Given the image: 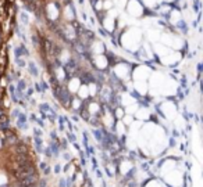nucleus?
<instances>
[{
    "label": "nucleus",
    "mask_w": 203,
    "mask_h": 187,
    "mask_svg": "<svg viewBox=\"0 0 203 187\" xmlns=\"http://www.w3.org/2000/svg\"><path fill=\"white\" fill-rule=\"evenodd\" d=\"M35 148L38 153H42V140L40 137H35Z\"/></svg>",
    "instance_id": "39448f33"
},
{
    "label": "nucleus",
    "mask_w": 203,
    "mask_h": 187,
    "mask_svg": "<svg viewBox=\"0 0 203 187\" xmlns=\"http://www.w3.org/2000/svg\"><path fill=\"white\" fill-rule=\"evenodd\" d=\"M29 72H31L32 75H36L38 74V70H36V67L33 64H29Z\"/></svg>",
    "instance_id": "423d86ee"
},
{
    "label": "nucleus",
    "mask_w": 203,
    "mask_h": 187,
    "mask_svg": "<svg viewBox=\"0 0 203 187\" xmlns=\"http://www.w3.org/2000/svg\"><path fill=\"white\" fill-rule=\"evenodd\" d=\"M38 180V175H27V176H21L17 179V184L18 186H31V184H35Z\"/></svg>",
    "instance_id": "f257e3e1"
},
{
    "label": "nucleus",
    "mask_w": 203,
    "mask_h": 187,
    "mask_svg": "<svg viewBox=\"0 0 203 187\" xmlns=\"http://www.w3.org/2000/svg\"><path fill=\"white\" fill-rule=\"evenodd\" d=\"M61 171V168H60V165H56L54 166V173H59V172Z\"/></svg>",
    "instance_id": "f8f14e48"
},
{
    "label": "nucleus",
    "mask_w": 203,
    "mask_h": 187,
    "mask_svg": "<svg viewBox=\"0 0 203 187\" xmlns=\"http://www.w3.org/2000/svg\"><path fill=\"white\" fill-rule=\"evenodd\" d=\"M43 173H45V175H49V173H50V168H49V166H46V168H45V169H43Z\"/></svg>",
    "instance_id": "9d476101"
},
{
    "label": "nucleus",
    "mask_w": 203,
    "mask_h": 187,
    "mask_svg": "<svg viewBox=\"0 0 203 187\" xmlns=\"http://www.w3.org/2000/svg\"><path fill=\"white\" fill-rule=\"evenodd\" d=\"M60 187H67V184H65V180H64V179H60Z\"/></svg>",
    "instance_id": "9b49d317"
},
{
    "label": "nucleus",
    "mask_w": 203,
    "mask_h": 187,
    "mask_svg": "<svg viewBox=\"0 0 203 187\" xmlns=\"http://www.w3.org/2000/svg\"><path fill=\"white\" fill-rule=\"evenodd\" d=\"M68 139H70L71 141H74V140H75V137H74V136H72V134H68Z\"/></svg>",
    "instance_id": "4468645a"
},
{
    "label": "nucleus",
    "mask_w": 203,
    "mask_h": 187,
    "mask_svg": "<svg viewBox=\"0 0 203 187\" xmlns=\"http://www.w3.org/2000/svg\"><path fill=\"white\" fill-rule=\"evenodd\" d=\"M45 154H46L47 158H50V157H52V151H50V148H49V147L45 150Z\"/></svg>",
    "instance_id": "6e6552de"
},
{
    "label": "nucleus",
    "mask_w": 203,
    "mask_h": 187,
    "mask_svg": "<svg viewBox=\"0 0 203 187\" xmlns=\"http://www.w3.org/2000/svg\"><path fill=\"white\" fill-rule=\"evenodd\" d=\"M49 148H50V151H53V154H54V157H59V150H60V146L57 144V143H50V146H49Z\"/></svg>",
    "instance_id": "20e7f679"
},
{
    "label": "nucleus",
    "mask_w": 203,
    "mask_h": 187,
    "mask_svg": "<svg viewBox=\"0 0 203 187\" xmlns=\"http://www.w3.org/2000/svg\"><path fill=\"white\" fill-rule=\"evenodd\" d=\"M93 134H95V137H96L97 140H99V141H102V139H103V136H102V133L99 132V130H95V132H93Z\"/></svg>",
    "instance_id": "0eeeda50"
},
{
    "label": "nucleus",
    "mask_w": 203,
    "mask_h": 187,
    "mask_svg": "<svg viewBox=\"0 0 203 187\" xmlns=\"http://www.w3.org/2000/svg\"><path fill=\"white\" fill-rule=\"evenodd\" d=\"M17 126L20 128V129H27L28 128V125H27V119L24 115H20V119H18V122H17Z\"/></svg>",
    "instance_id": "7ed1b4c3"
},
{
    "label": "nucleus",
    "mask_w": 203,
    "mask_h": 187,
    "mask_svg": "<svg viewBox=\"0 0 203 187\" xmlns=\"http://www.w3.org/2000/svg\"><path fill=\"white\" fill-rule=\"evenodd\" d=\"M16 162L18 165L20 164H27V162H31V158H29V155H28L27 153H25V154H17Z\"/></svg>",
    "instance_id": "f03ea898"
},
{
    "label": "nucleus",
    "mask_w": 203,
    "mask_h": 187,
    "mask_svg": "<svg viewBox=\"0 0 203 187\" xmlns=\"http://www.w3.org/2000/svg\"><path fill=\"white\" fill-rule=\"evenodd\" d=\"M39 187H46V180L45 179H42L39 182Z\"/></svg>",
    "instance_id": "1a4fd4ad"
},
{
    "label": "nucleus",
    "mask_w": 203,
    "mask_h": 187,
    "mask_svg": "<svg viewBox=\"0 0 203 187\" xmlns=\"http://www.w3.org/2000/svg\"><path fill=\"white\" fill-rule=\"evenodd\" d=\"M64 158H65V159H67V161H68V159H70L71 157H70V154H67V153H65V154H64Z\"/></svg>",
    "instance_id": "ddd939ff"
}]
</instances>
